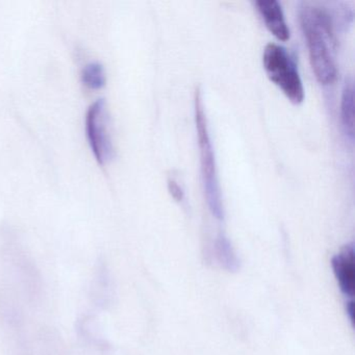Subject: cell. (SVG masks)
I'll use <instances>...</instances> for the list:
<instances>
[{
    "label": "cell",
    "instance_id": "obj_5",
    "mask_svg": "<svg viewBox=\"0 0 355 355\" xmlns=\"http://www.w3.org/2000/svg\"><path fill=\"white\" fill-rule=\"evenodd\" d=\"M331 266L343 294L347 297L354 296L355 259L353 245H346L338 254L334 255Z\"/></svg>",
    "mask_w": 355,
    "mask_h": 355
},
{
    "label": "cell",
    "instance_id": "obj_9",
    "mask_svg": "<svg viewBox=\"0 0 355 355\" xmlns=\"http://www.w3.org/2000/svg\"><path fill=\"white\" fill-rule=\"evenodd\" d=\"M82 80L85 86L97 90L103 88L107 82L105 68L98 62H91L87 64L82 71Z\"/></svg>",
    "mask_w": 355,
    "mask_h": 355
},
{
    "label": "cell",
    "instance_id": "obj_11",
    "mask_svg": "<svg viewBox=\"0 0 355 355\" xmlns=\"http://www.w3.org/2000/svg\"><path fill=\"white\" fill-rule=\"evenodd\" d=\"M346 313L351 323H354V304H353V301H349L347 303Z\"/></svg>",
    "mask_w": 355,
    "mask_h": 355
},
{
    "label": "cell",
    "instance_id": "obj_3",
    "mask_svg": "<svg viewBox=\"0 0 355 355\" xmlns=\"http://www.w3.org/2000/svg\"><path fill=\"white\" fill-rule=\"evenodd\" d=\"M263 65L269 80L282 90L286 98L300 105L304 101V88L296 62L288 49L269 43L263 53Z\"/></svg>",
    "mask_w": 355,
    "mask_h": 355
},
{
    "label": "cell",
    "instance_id": "obj_2",
    "mask_svg": "<svg viewBox=\"0 0 355 355\" xmlns=\"http://www.w3.org/2000/svg\"><path fill=\"white\" fill-rule=\"evenodd\" d=\"M194 109L195 124H196L199 153H200L203 191H205L209 211L216 219L222 220L224 218L223 201H222L219 178H218L215 151H214L211 136H209V125H207V115H205L200 89H197L195 92Z\"/></svg>",
    "mask_w": 355,
    "mask_h": 355
},
{
    "label": "cell",
    "instance_id": "obj_8",
    "mask_svg": "<svg viewBox=\"0 0 355 355\" xmlns=\"http://www.w3.org/2000/svg\"><path fill=\"white\" fill-rule=\"evenodd\" d=\"M216 252H217L218 261L221 263L224 269L230 272L238 271L240 267L238 257L226 236H220L218 238L216 243Z\"/></svg>",
    "mask_w": 355,
    "mask_h": 355
},
{
    "label": "cell",
    "instance_id": "obj_6",
    "mask_svg": "<svg viewBox=\"0 0 355 355\" xmlns=\"http://www.w3.org/2000/svg\"><path fill=\"white\" fill-rule=\"evenodd\" d=\"M255 6L269 32L282 42L288 41L290 28L286 24L282 5L276 0H259Z\"/></svg>",
    "mask_w": 355,
    "mask_h": 355
},
{
    "label": "cell",
    "instance_id": "obj_4",
    "mask_svg": "<svg viewBox=\"0 0 355 355\" xmlns=\"http://www.w3.org/2000/svg\"><path fill=\"white\" fill-rule=\"evenodd\" d=\"M86 132L89 144L98 163L105 165L111 161L114 157V146L105 99H97L89 107L86 115Z\"/></svg>",
    "mask_w": 355,
    "mask_h": 355
},
{
    "label": "cell",
    "instance_id": "obj_7",
    "mask_svg": "<svg viewBox=\"0 0 355 355\" xmlns=\"http://www.w3.org/2000/svg\"><path fill=\"white\" fill-rule=\"evenodd\" d=\"M340 122L347 138L352 142L354 139V97L353 84L350 80L345 83L340 97Z\"/></svg>",
    "mask_w": 355,
    "mask_h": 355
},
{
    "label": "cell",
    "instance_id": "obj_1",
    "mask_svg": "<svg viewBox=\"0 0 355 355\" xmlns=\"http://www.w3.org/2000/svg\"><path fill=\"white\" fill-rule=\"evenodd\" d=\"M299 21L318 82L324 86L334 84L338 78V39L331 15L319 6L305 3L299 12Z\"/></svg>",
    "mask_w": 355,
    "mask_h": 355
},
{
    "label": "cell",
    "instance_id": "obj_10",
    "mask_svg": "<svg viewBox=\"0 0 355 355\" xmlns=\"http://www.w3.org/2000/svg\"><path fill=\"white\" fill-rule=\"evenodd\" d=\"M168 190H169L170 195L173 197L174 200L178 201V202H182L184 200V190H182V186L178 184L175 178H169V180H168Z\"/></svg>",
    "mask_w": 355,
    "mask_h": 355
}]
</instances>
